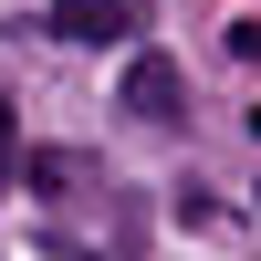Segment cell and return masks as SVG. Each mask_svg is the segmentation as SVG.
Wrapping results in <instances>:
<instances>
[{
	"mask_svg": "<svg viewBox=\"0 0 261 261\" xmlns=\"http://www.w3.org/2000/svg\"><path fill=\"white\" fill-rule=\"evenodd\" d=\"M53 32H63V42H136V32H146V0H63Z\"/></svg>",
	"mask_w": 261,
	"mask_h": 261,
	"instance_id": "cell-1",
	"label": "cell"
},
{
	"mask_svg": "<svg viewBox=\"0 0 261 261\" xmlns=\"http://www.w3.org/2000/svg\"><path fill=\"white\" fill-rule=\"evenodd\" d=\"M21 167V136H11V105H0V178Z\"/></svg>",
	"mask_w": 261,
	"mask_h": 261,
	"instance_id": "cell-3",
	"label": "cell"
},
{
	"mask_svg": "<svg viewBox=\"0 0 261 261\" xmlns=\"http://www.w3.org/2000/svg\"><path fill=\"white\" fill-rule=\"evenodd\" d=\"M251 136H261V105H251Z\"/></svg>",
	"mask_w": 261,
	"mask_h": 261,
	"instance_id": "cell-4",
	"label": "cell"
},
{
	"mask_svg": "<svg viewBox=\"0 0 261 261\" xmlns=\"http://www.w3.org/2000/svg\"><path fill=\"white\" fill-rule=\"evenodd\" d=\"M125 105H136L146 125H178V63H167V53H136V63H125Z\"/></svg>",
	"mask_w": 261,
	"mask_h": 261,
	"instance_id": "cell-2",
	"label": "cell"
}]
</instances>
